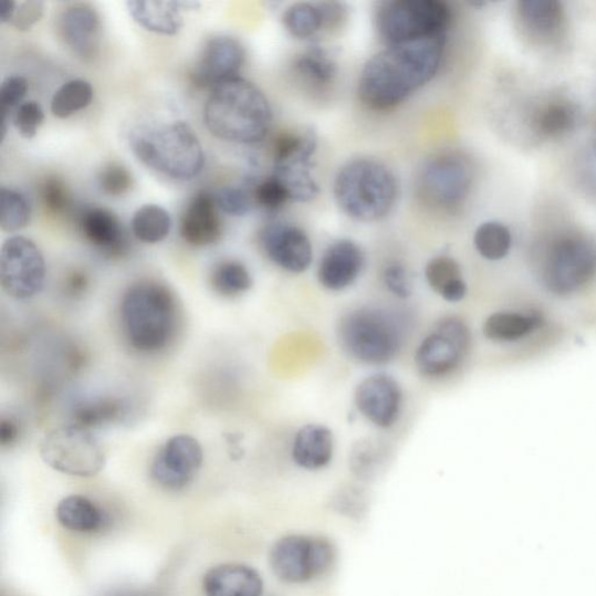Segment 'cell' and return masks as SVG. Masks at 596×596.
Instances as JSON below:
<instances>
[{"instance_id":"8d00e7d4","label":"cell","mask_w":596,"mask_h":596,"mask_svg":"<svg viewBox=\"0 0 596 596\" xmlns=\"http://www.w3.org/2000/svg\"><path fill=\"white\" fill-rule=\"evenodd\" d=\"M512 233L499 222H485L474 233V247L488 260L498 261L508 255L512 248Z\"/></svg>"},{"instance_id":"60d3db41","label":"cell","mask_w":596,"mask_h":596,"mask_svg":"<svg viewBox=\"0 0 596 596\" xmlns=\"http://www.w3.org/2000/svg\"><path fill=\"white\" fill-rule=\"evenodd\" d=\"M41 202L55 215L67 212L72 206V198L67 186L59 178H49L39 189Z\"/></svg>"},{"instance_id":"b9f144b4","label":"cell","mask_w":596,"mask_h":596,"mask_svg":"<svg viewBox=\"0 0 596 596\" xmlns=\"http://www.w3.org/2000/svg\"><path fill=\"white\" fill-rule=\"evenodd\" d=\"M101 190L113 197L125 195L134 185L130 172L122 165L109 164L102 169L98 176Z\"/></svg>"},{"instance_id":"ee69618b","label":"cell","mask_w":596,"mask_h":596,"mask_svg":"<svg viewBox=\"0 0 596 596\" xmlns=\"http://www.w3.org/2000/svg\"><path fill=\"white\" fill-rule=\"evenodd\" d=\"M43 12H45V4L40 0H25V2L15 3L9 25L18 31H29L40 21Z\"/></svg>"},{"instance_id":"e0dca14e","label":"cell","mask_w":596,"mask_h":596,"mask_svg":"<svg viewBox=\"0 0 596 596\" xmlns=\"http://www.w3.org/2000/svg\"><path fill=\"white\" fill-rule=\"evenodd\" d=\"M355 400L369 422L379 428H389L400 415L402 391L390 375L374 374L358 385Z\"/></svg>"},{"instance_id":"836d02e7","label":"cell","mask_w":596,"mask_h":596,"mask_svg":"<svg viewBox=\"0 0 596 596\" xmlns=\"http://www.w3.org/2000/svg\"><path fill=\"white\" fill-rule=\"evenodd\" d=\"M171 230V218L161 207L147 205L132 218V231L145 244H158Z\"/></svg>"},{"instance_id":"8992f818","label":"cell","mask_w":596,"mask_h":596,"mask_svg":"<svg viewBox=\"0 0 596 596\" xmlns=\"http://www.w3.org/2000/svg\"><path fill=\"white\" fill-rule=\"evenodd\" d=\"M450 6L441 0H388L375 11V29L387 46L447 35L452 23Z\"/></svg>"},{"instance_id":"277c9868","label":"cell","mask_w":596,"mask_h":596,"mask_svg":"<svg viewBox=\"0 0 596 596\" xmlns=\"http://www.w3.org/2000/svg\"><path fill=\"white\" fill-rule=\"evenodd\" d=\"M399 186L394 172L383 163L359 158L346 163L337 172L334 196L341 210L359 222H378L395 207Z\"/></svg>"},{"instance_id":"c3c4849f","label":"cell","mask_w":596,"mask_h":596,"mask_svg":"<svg viewBox=\"0 0 596 596\" xmlns=\"http://www.w3.org/2000/svg\"><path fill=\"white\" fill-rule=\"evenodd\" d=\"M87 284H90V282H87L85 274L74 272L73 274H71L67 280V284L65 285H67V292L72 296H77L85 293Z\"/></svg>"},{"instance_id":"d6986e66","label":"cell","mask_w":596,"mask_h":596,"mask_svg":"<svg viewBox=\"0 0 596 596\" xmlns=\"http://www.w3.org/2000/svg\"><path fill=\"white\" fill-rule=\"evenodd\" d=\"M364 262V253L355 241L339 240L322 257L318 281L328 291H343L358 279Z\"/></svg>"},{"instance_id":"484cf974","label":"cell","mask_w":596,"mask_h":596,"mask_svg":"<svg viewBox=\"0 0 596 596\" xmlns=\"http://www.w3.org/2000/svg\"><path fill=\"white\" fill-rule=\"evenodd\" d=\"M293 459L305 470H320L334 456V436L326 427L307 425L301 428L294 439Z\"/></svg>"},{"instance_id":"3957f363","label":"cell","mask_w":596,"mask_h":596,"mask_svg":"<svg viewBox=\"0 0 596 596\" xmlns=\"http://www.w3.org/2000/svg\"><path fill=\"white\" fill-rule=\"evenodd\" d=\"M121 322L128 345L142 355H157L178 335L180 309L166 284L144 280L132 284L121 303Z\"/></svg>"},{"instance_id":"d6a6232c","label":"cell","mask_w":596,"mask_h":596,"mask_svg":"<svg viewBox=\"0 0 596 596\" xmlns=\"http://www.w3.org/2000/svg\"><path fill=\"white\" fill-rule=\"evenodd\" d=\"M210 283L220 296L237 297L252 289L253 279L244 263L226 260L216 264Z\"/></svg>"},{"instance_id":"7dc6e473","label":"cell","mask_w":596,"mask_h":596,"mask_svg":"<svg viewBox=\"0 0 596 596\" xmlns=\"http://www.w3.org/2000/svg\"><path fill=\"white\" fill-rule=\"evenodd\" d=\"M20 435V427L12 417H3L0 422V446L10 448L17 443Z\"/></svg>"},{"instance_id":"2e32d148","label":"cell","mask_w":596,"mask_h":596,"mask_svg":"<svg viewBox=\"0 0 596 596\" xmlns=\"http://www.w3.org/2000/svg\"><path fill=\"white\" fill-rule=\"evenodd\" d=\"M245 62V50L234 38L220 35L207 42L200 61L191 73V81L201 90L215 86L238 76Z\"/></svg>"},{"instance_id":"5b68a950","label":"cell","mask_w":596,"mask_h":596,"mask_svg":"<svg viewBox=\"0 0 596 596\" xmlns=\"http://www.w3.org/2000/svg\"><path fill=\"white\" fill-rule=\"evenodd\" d=\"M129 145L145 166L172 180H192L205 167L203 147L184 122L137 130Z\"/></svg>"},{"instance_id":"30bf717a","label":"cell","mask_w":596,"mask_h":596,"mask_svg":"<svg viewBox=\"0 0 596 596\" xmlns=\"http://www.w3.org/2000/svg\"><path fill=\"white\" fill-rule=\"evenodd\" d=\"M40 456L53 470L80 478H92L103 471L106 457L92 431L77 426L52 430L42 438Z\"/></svg>"},{"instance_id":"681fc988","label":"cell","mask_w":596,"mask_h":596,"mask_svg":"<svg viewBox=\"0 0 596 596\" xmlns=\"http://www.w3.org/2000/svg\"><path fill=\"white\" fill-rule=\"evenodd\" d=\"M14 8L15 2H12V0H3L2 11H0V21H2L3 24L10 23Z\"/></svg>"},{"instance_id":"6da1fadb","label":"cell","mask_w":596,"mask_h":596,"mask_svg":"<svg viewBox=\"0 0 596 596\" xmlns=\"http://www.w3.org/2000/svg\"><path fill=\"white\" fill-rule=\"evenodd\" d=\"M447 35L388 46L364 65L358 81L362 103L374 112H389L428 84L445 59Z\"/></svg>"},{"instance_id":"5bb4252c","label":"cell","mask_w":596,"mask_h":596,"mask_svg":"<svg viewBox=\"0 0 596 596\" xmlns=\"http://www.w3.org/2000/svg\"><path fill=\"white\" fill-rule=\"evenodd\" d=\"M203 466V449L188 435L169 438L154 457L150 477L160 488L178 492L194 481Z\"/></svg>"},{"instance_id":"9c48e42d","label":"cell","mask_w":596,"mask_h":596,"mask_svg":"<svg viewBox=\"0 0 596 596\" xmlns=\"http://www.w3.org/2000/svg\"><path fill=\"white\" fill-rule=\"evenodd\" d=\"M596 273V250L578 234H564L547 247L541 266L542 281L555 294L576 293Z\"/></svg>"},{"instance_id":"bcb514c9","label":"cell","mask_w":596,"mask_h":596,"mask_svg":"<svg viewBox=\"0 0 596 596\" xmlns=\"http://www.w3.org/2000/svg\"><path fill=\"white\" fill-rule=\"evenodd\" d=\"M384 280L387 289L395 296L407 299L411 295V281L402 264H389V266L385 270Z\"/></svg>"},{"instance_id":"f546056e","label":"cell","mask_w":596,"mask_h":596,"mask_svg":"<svg viewBox=\"0 0 596 596\" xmlns=\"http://www.w3.org/2000/svg\"><path fill=\"white\" fill-rule=\"evenodd\" d=\"M293 71L304 83L321 90L334 83L338 74V65L328 51L314 46L294 60Z\"/></svg>"},{"instance_id":"f6af8a7d","label":"cell","mask_w":596,"mask_h":596,"mask_svg":"<svg viewBox=\"0 0 596 596\" xmlns=\"http://www.w3.org/2000/svg\"><path fill=\"white\" fill-rule=\"evenodd\" d=\"M29 92V83L23 76H11L7 79L0 90L4 107L6 118L13 108H18ZM4 118V119H6Z\"/></svg>"},{"instance_id":"ba28073f","label":"cell","mask_w":596,"mask_h":596,"mask_svg":"<svg viewBox=\"0 0 596 596\" xmlns=\"http://www.w3.org/2000/svg\"><path fill=\"white\" fill-rule=\"evenodd\" d=\"M473 178L472 164L466 156L458 151H441L419 169L416 192L426 206L451 212L468 200Z\"/></svg>"},{"instance_id":"4fadbf2b","label":"cell","mask_w":596,"mask_h":596,"mask_svg":"<svg viewBox=\"0 0 596 596\" xmlns=\"http://www.w3.org/2000/svg\"><path fill=\"white\" fill-rule=\"evenodd\" d=\"M470 345L471 333L468 325L457 317L445 318L418 346L415 365L425 377H445L466 358Z\"/></svg>"},{"instance_id":"44dd1931","label":"cell","mask_w":596,"mask_h":596,"mask_svg":"<svg viewBox=\"0 0 596 596\" xmlns=\"http://www.w3.org/2000/svg\"><path fill=\"white\" fill-rule=\"evenodd\" d=\"M82 234L101 253L121 258L128 252V240L119 218L104 208H86L80 213Z\"/></svg>"},{"instance_id":"f35d334b","label":"cell","mask_w":596,"mask_h":596,"mask_svg":"<svg viewBox=\"0 0 596 596\" xmlns=\"http://www.w3.org/2000/svg\"><path fill=\"white\" fill-rule=\"evenodd\" d=\"M253 200L262 209L278 211L291 201V196L284 186L272 174L270 178L259 182L253 190Z\"/></svg>"},{"instance_id":"ffe728a7","label":"cell","mask_w":596,"mask_h":596,"mask_svg":"<svg viewBox=\"0 0 596 596\" xmlns=\"http://www.w3.org/2000/svg\"><path fill=\"white\" fill-rule=\"evenodd\" d=\"M215 196L208 191L198 192L188 205L180 226L187 244L206 248L216 244L223 236V223L218 213Z\"/></svg>"},{"instance_id":"9a60e30c","label":"cell","mask_w":596,"mask_h":596,"mask_svg":"<svg viewBox=\"0 0 596 596\" xmlns=\"http://www.w3.org/2000/svg\"><path fill=\"white\" fill-rule=\"evenodd\" d=\"M264 253L286 272L300 274L313 262L311 239L299 227L289 223H272L260 234Z\"/></svg>"},{"instance_id":"7bdbcfd3","label":"cell","mask_w":596,"mask_h":596,"mask_svg":"<svg viewBox=\"0 0 596 596\" xmlns=\"http://www.w3.org/2000/svg\"><path fill=\"white\" fill-rule=\"evenodd\" d=\"M45 121V113L38 102L29 101L15 109L14 125L27 139L35 137L39 127Z\"/></svg>"},{"instance_id":"74e56055","label":"cell","mask_w":596,"mask_h":596,"mask_svg":"<svg viewBox=\"0 0 596 596\" xmlns=\"http://www.w3.org/2000/svg\"><path fill=\"white\" fill-rule=\"evenodd\" d=\"M31 220L28 198L15 190H0V227L6 232H18L27 228Z\"/></svg>"},{"instance_id":"7402d4cb","label":"cell","mask_w":596,"mask_h":596,"mask_svg":"<svg viewBox=\"0 0 596 596\" xmlns=\"http://www.w3.org/2000/svg\"><path fill=\"white\" fill-rule=\"evenodd\" d=\"M516 13L523 32L542 45H551L563 34L565 11L556 0H521Z\"/></svg>"},{"instance_id":"1f68e13d","label":"cell","mask_w":596,"mask_h":596,"mask_svg":"<svg viewBox=\"0 0 596 596\" xmlns=\"http://www.w3.org/2000/svg\"><path fill=\"white\" fill-rule=\"evenodd\" d=\"M540 323L535 316L498 313L484 322L483 335L494 342H515L533 333Z\"/></svg>"},{"instance_id":"83f0119b","label":"cell","mask_w":596,"mask_h":596,"mask_svg":"<svg viewBox=\"0 0 596 596\" xmlns=\"http://www.w3.org/2000/svg\"><path fill=\"white\" fill-rule=\"evenodd\" d=\"M128 416V405L117 397H98L83 401L73 411L74 426L92 431L121 424Z\"/></svg>"},{"instance_id":"7a4b0ae2","label":"cell","mask_w":596,"mask_h":596,"mask_svg":"<svg viewBox=\"0 0 596 596\" xmlns=\"http://www.w3.org/2000/svg\"><path fill=\"white\" fill-rule=\"evenodd\" d=\"M205 123L218 139L258 144L270 134L272 106L255 84L236 76L213 87L205 106Z\"/></svg>"},{"instance_id":"d590c367","label":"cell","mask_w":596,"mask_h":596,"mask_svg":"<svg viewBox=\"0 0 596 596\" xmlns=\"http://www.w3.org/2000/svg\"><path fill=\"white\" fill-rule=\"evenodd\" d=\"M286 31L297 39H311L325 29L320 4L297 3L286 9L282 15Z\"/></svg>"},{"instance_id":"ac0fdd59","label":"cell","mask_w":596,"mask_h":596,"mask_svg":"<svg viewBox=\"0 0 596 596\" xmlns=\"http://www.w3.org/2000/svg\"><path fill=\"white\" fill-rule=\"evenodd\" d=\"M57 31L64 45L77 57L87 61L98 54L102 25L93 7L74 4L65 9L57 19Z\"/></svg>"},{"instance_id":"f1b7e54d","label":"cell","mask_w":596,"mask_h":596,"mask_svg":"<svg viewBox=\"0 0 596 596\" xmlns=\"http://www.w3.org/2000/svg\"><path fill=\"white\" fill-rule=\"evenodd\" d=\"M426 278L431 290L448 302L457 303L467 296V282L462 279L458 262L450 257L441 255L430 260Z\"/></svg>"},{"instance_id":"8fae6325","label":"cell","mask_w":596,"mask_h":596,"mask_svg":"<svg viewBox=\"0 0 596 596\" xmlns=\"http://www.w3.org/2000/svg\"><path fill=\"white\" fill-rule=\"evenodd\" d=\"M334 561L333 544L314 536H285L273 545L270 554L275 576L289 584H303L322 576Z\"/></svg>"},{"instance_id":"4316f807","label":"cell","mask_w":596,"mask_h":596,"mask_svg":"<svg viewBox=\"0 0 596 596\" xmlns=\"http://www.w3.org/2000/svg\"><path fill=\"white\" fill-rule=\"evenodd\" d=\"M59 523L81 534L98 533L106 523V517L100 508L90 499L71 495L61 500L56 508Z\"/></svg>"},{"instance_id":"e575fe53","label":"cell","mask_w":596,"mask_h":596,"mask_svg":"<svg viewBox=\"0 0 596 596\" xmlns=\"http://www.w3.org/2000/svg\"><path fill=\"white\" fill-rule=\"evenodd\" d=\"M94 98L93 85L84 80H73L63 84L52 100V113L65 119L90 106Z\"/></svg>"},{"instance_id":"52a82bcc","label":"cell","mask_w":596,"mask_h":596,"mask_svg":"<svg viewBox=\"0 0 596 596\" xmlns=\"http://www.w3.org/2000/svg\"><path fill=\"white\" fill-rule=\"evenodd\" d=\"M338 337L349 357L368 365L391 362L402 345L399 324L374 307L357 309L345 315L339 322Z\"/></svg>"},{"instance_id":"4dcf8cb0","label":"cell","mask_w":596,"mask_h":596,"mask_svg":"<svg viewBox=\"0 0 596 596\" xmlns=\"http://www.w3.org/2000/svg\"><path fill=\"white\" fill-rule=\"evenodd\" d=\"M577 109L565 100H554L542 105L533 119L539 136L546 139L561 138L576 126Z\"/></svg>"},{"instance_id":"ab89813d","label":"cell","mask_w":596,"mask_h":596,"mask_svg":"<svg viewBox=\"0 0 596 596\" xmlns=\"http://www.w3.org/2000/svg\"><path fill=\"white\" fill-rule=\"evenodd\" d=\"M220 211L233 217L248 215L253 206V195L242 187H226L215 196Z\"/></svg>"},{"instance_id":"603a6c76","label":"cell","mask_w":596,"mask_h":596,"mask_svg":"<svg viewBox=\"0 0 596 596\" xmlns=\"http://www.w3.org/2000/svg\"><path fill=\"white\" fill-rule=\"evenodd\" d=\"M126 6L136 23L147 31L163 35L178 34L184 27L181 12L200 7L194 2H163V0H132Z\"/></svg>"},{"instance_id":"cb8c5ba5","label":"cell","mask_w":596,"mask_h":596,"mask_svg":"<svg viewBox=\"0 0 596 596\" xmlns=\"http://www.w3.org/2000/svg\"><path fill=\"white\" fill-rule=\"evenodd\" d=\"M203 589L207 596H262L263 582L253 567L223 564L208 571Z\"/></svg>"},{"instance_id":"d4e9b609","label":"cell","mask_w":596,"mask_h":596,"mask_svg":"<svg viewBox=\"0 0 596 596\" xmlns=\"http://www.w3.org/2000/svg\"><path fill=\"white\" fill-rule=\"evenodd\" d=\"M315 154L304 151L274 164L273 175L289 191L293 201L312 202L320 195V186L313 174Z\"/></svg>"},{"instance_id":"7c38bea8","label":"cell","mask_w":596,"mask_h":596,"mask_svg":"<svg viewBox=\"0 0 596 596\" xmlns=\"http://www.w3.org/2000/svg\"><path fill=\"white\" fill-rule=\"evenodd\" d=\"M46 281V262L35 242L9 238L0 253V283L11 297L27 301L39 295Z\"/></svg>"}]
</instances>
